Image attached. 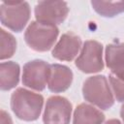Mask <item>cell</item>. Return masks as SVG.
Listing matches in <instances>:
<instances>
[{
	"mask_svg": "<svg viewBox=\"0 0 124 124\" xmlns=\"http://www.w3.org/2000/svg\"><path fill=\"white\" fill-rule=\"evenodd\" d=\"M44 106V97L23 87L16 88L11 96V108L18 119L35 121L39 118Z\"/></svg>",
	"mask_w": 124,
	"mask_h": 124,
	"instance_id": "6da1fadb",
	"label": "cell"
},
{
	"mask_svg": "<svg viewBox=\"0 0 124 124\" xmlns=\"http://www.w3.org/2000/svg\"><path fill=\"white\" fill-rule=\"evenodd\" d=\"M82 95L85 101L103 110H107L114 105V96L109 82L103 75L87 78L82 85Z\"/></svg>",
	"mask_w": 124,
	"mask_h": 124,
	"instance_id": "7a4b0ae2",
	"label": "cell"
},
{
	"mask_svg": "<svg viewBox=\"0 0 124 124\" xmlns=\"http://www.w3.org/2000/svg\"><path fill=\"white\" fill-rule=\"evenodd\" d=\"M58 35L59 29L56 25L34 20L24 32V41L31 49L45 52L53 46Z\"/></svg>",
	"mask_w": 124,
	"mask_h": 124,
	"instance_id": "3957f363",
	"label": "cell"
},
{
	"mask_svg": "<svg viewBox=\"0 0 124 124\" xmlns=\"http://www.w3.org/2000/svg\"><path fill=\"white\" fill-rule=\"evenodd\" d=\"M31 10L28 2H3L0 6V20L3 26L14 32H21L28 23Z\"/></svg>",
	"mask_w": 124,
	"mask_h": 124,
	"instance_id": "277c9868",
	"label": "cell"
},
{
	"mask_svg": "<svg viewBox=\"0 0 124 124\" xmlns=\"http://www.w3.org/2000/svg\"><path fill=\"white\" fill-rule=\"evenodd\" d=\"M76 67L85 74H94L104 69L103 45L94 40L83 43L79 55L75 62Z\"/></svg>",
	"mask_w": 124,
	"mask_h": 124,
	"instance_id": "5b68a950",
	"label": "cell"
},
{
	"mask_svg": "<svg viewBox=\"0 0 124 124\" xmlns=\"http://www.w3.org/2000/svg\"><path fill=\"white\" fill-rule=\"evenodd\" d=\"M50 74V65L42 60L35 59L23 65L22 84L36 91H43L47 85Z\"/></svg>",
	"mask_w": 124,
	"mask_h": 124,
	"instance_id": "8992f818",
	"label": "cell"
},
{
	"mask_svg": "<svg viewBox=\"0 0 124 124\" xmlns=\"http://www.w3.org/2000/svg\"><path fill=\"white\" fill-rule=\"evenodd\" d=\"M73 106L62 96H51L46 100L43 114L44 124H70Z\"/></svg>",
	"mask_w": 124,
	"mask_h": 124,
	"instance_id": "52a82bcc",
	"label": "cell"
},
{
	"mask_svg": "<svg viewBox=\"0 0 124 124\" xmlns=\"http://www.w3.org/2000/svg\"><path fill=\"white\" fill-rule=\"evenodd\" d=\"M37 21L53 25L61 24L69 14V8L64 1H40L35 6Z\"/></svg>",
	"mask_w": 124,
	"mask_h": 124,
	"instance_id": "ba28073f",
	"label": "cell"
},
{
	"mask_svg": "<svg viewBox=\"0 0 124 124\" xmlns=\"http://www.w3.org/2000/svg\"><path fill=\"white\" fill-rule=\"evenodd\" d=\"M81 39L73 32L64 33L54 46L51 55L60 61H72L81 49Z\"/></svg>",
	"mask_w": 124,
	"mask_h": 124,
	"instance_id": "9c48e42d",
	"label": "cell"
},
{
	"mask_svg": "<svg viewBox=\"0 0 124 124\" xmlns=\"http://www.w3.org/2000/svg\"><path fill=\"white\" fill-rule=\"evenodd\" d=\"M73 78V72L68 66L62 64H51L47 88L53 93H62L71 86Z\"/></svg>",
	"mask_w": 124,
	"mask_h": 124,
	"instance_id": "30bf717a",
	"label": "cell"
},
{
	"mask_svg": "<svg viewBox=\"0 0 124 124\" xmlns=\"http://www.w3.org/2000/svg\"><path fill=\"white\" fill-rule=\"evenodd\" d=\"M105 114L92 105L81 103L74 111L73 124H103Z\"/></svg>",
	"mask_w": 124,
	"mask_h": 124,
	"instance_id": "8fae6325",
	"label": "cell"
},
{
	"mask_svg": "<svg viewBox=\"0 0 124 124\" xmlns=\"http://www.w3.org/2000/svg\"><path fill=\"white\" fill-rule=\"evenodd\" d=\"M20 67L14 61L1 62L0 64V88L8 91L15 88L19 82Z\"/></svg>",
	"mask_w": 124,
	"mask_h": 124,
	"instance_id": "7c38bea8",
	"label": "cell"
},
{
	"mask_svg": "<svg viewBox=\"0 0 124 124\" xmlns=\"http://www.w3.org/2000/svg\"><path fill=\"white\" fill-rule=\"evenodd\" d=\"M94 11L104 17H114L124 13V1H91Z\"/></svg>",
	"mask_w": 124,
	"mask_h": 124,
	"instance_id": "4fadbf2b",
	"label": "cell"
},
{
	"mask_svg": "<svg viewBox=\"0 0 124 124\" xmlns=\"http://www.w3.org/2000/svg\"><path fill=\"white\" fill-rule=\"evenodd\" d=\"M124 61V43H113L106 46L105 62L108 69L112 70Z\"/></svg>",
	"mask_w": 124,
	"mask_h": 124,
	"instance_id": "5bb4252c",
	"label": "cell"
},
{
	"mask_svg": "<svg viewBox=\"0 0 124 124\" xmlns=\"http://www.w3.org/2000/svg\"><path fill=\"white\" fill-rule=\"evenodd\" d=\"M0 59L3 61L12 57L16 50V40L11 33L0 29Z\"/></svg>",
	"mask_w": 124,
	"mask_h": 124,
	"instance_id": "9a60e30c",
	"label": "cell"
},
{
	"mask_svg": "<svg viewBox=\"0 0 124 124\" xmlns=\"http://www.w3.org/2000/svg\"><path fill=\"white\" fill-rule=\"evenodd\" d=\"M108 82L116 101L119 103H124V81L119 79L115 76L109 74Z\"/></svg>",
	"mask_w": 124,
	"mask_h": 124,
	"instance_id": "2e32d148",
	"label": "cell"
},
{
	"mask_svg": "<svg viewBox=\"0 0 124 124\" xmlns=\"http://www.w3.org/2000/svg\"><path fill=\"white\" fill-rule=\"evenodd\" d=\"M110 74L124 81V61L115 68H113L112 70H110Z\"/></svg>",
	"mask_w": 124,
	"mask_h": 124,
	"instance_id": "e0dca14e",
	"label": "cell"
},
{
	"mask_svg": "<svg viewBox=\"0 0 124 124\" xmlns=\"http://www.w3.org/2000/svg\"><path fill=\"white\" fill-rule=\"evenodd\" d=\"M1 124H13V120L8 112L4 109H1Z\"/></svg>",
	"mask_w": 124,
	"mask_h": 124,
	"instance_id": "ac0fdd59",
	"label": "cell"
},
{
	"mask_svg": "<svg viewBox=\"0 0 124 124\" xmlns=\"http://www.w3.org/2000/svg\"><path fill=\"white\" fill-rule=\"evenodd\" d=\"M104 124H122V123L120 122V120H118V119H116V118H112V119L107 120Z\"/></svg>",
	"mask_w": 124,
	"mask_h": 124,
	"instance_id": "d6986e66",
	"label": "cell"
},
{
	"mask_svg": "<svg viewBox=\"0 0 124 124\" xmlns=\"http://www.w3.org/2000/svg\"><path fill=\"white\" fill-rule=\"evenodd\" d=\"M120 116H121V119L124 123V104L121 106V108H120Z\"/></svg>",
	"mask_w": 124,
	"mask_h": 124,
	"instance_id": "ffe728a7",
	"label": "cell"
}]
</instances>
